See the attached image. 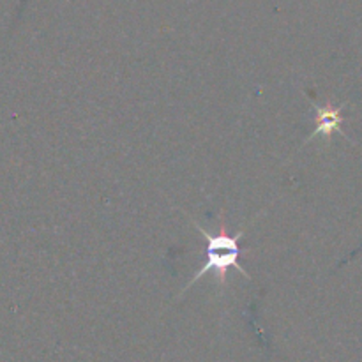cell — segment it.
Masks as SVG:
<instances>
[{"instance_id":"1","label":"cell","mask_w":362,"mask_h":362,"mask_svg":"<svg viewBox=\"0 0 362 362\" xmlns=\"http://www.w3.org/2000/svg\"><path fill=\"white\" fill-rule=\"evenodd\" d=\"M243 255V250L237 247V250H218V247H207L205 246V260L202 264L200 271L189 279L186 286H184L182 293H186L194 283L200 281L209 271H214L216 272V281H218L219 286H225L226 285V276H228L230 269H237L240 274L244 276L246 279H251L250 274L243 269V265H239V258Z\"/></svg>"},{"instance_id":"2","label":"cell","mask_w":362,"mask_h":362,"mask_svg":"<svg viewBox=\"0 0 362 362\" xmlns=\"http://www.w3.org/2000/svg\"><path fill=\"white\" fill-rule=\"evenodd\" d=\"M311 105H313L315 108V113H317V119H315V124H317V127H315L313 133L310 134V136L304 140V145L310 144L311 140H315L317 136H324L325 140H331V136L334 133L341 134L343 138H346V134L343 133L341 129V124H343V106H332L331 103H325L324 106H318L317 103L311 101ZM349 140V138H346Z\"/></svg>"}]
</instances>
